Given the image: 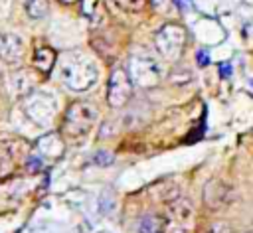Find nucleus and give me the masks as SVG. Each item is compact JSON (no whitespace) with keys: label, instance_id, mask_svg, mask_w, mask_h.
<instances>
[{"label":"nucleus","instance_id":"obj_7","mask_svg":"<svg viewBox=\"0 0 253 233\" xmlns=\"http://www.w3.org/2000/svg\"><path fill=\"white\" fill-rule=\"evenodd\" d=\"M132 79L128 75L126 69L123 67H115L109 75V83H107V103L113 109H121L125 107L130 97H132Z\"/></svg>","mask_w":253,"mask_h":233},{"label":"nucleus","instance_id":"obj_9","mask_svg":"<svg viewBox=\"0 0 253 233\" xmlns=\"http://www.w3.org/2000/svg\"><path fill=\"white\" fill-rule=\"evenodd\" d=\"M24 59V41L16 34H0V61L6 67H18Z\"/></svg>","mask_w":253,"mask_h":233},{"label":"nucleus","instance_id":"obj_13","mask_svg":"<svg viewBox=\"0 0 253 233\" xmlns=\"http://www.w3.org/2000/svg\"><path fill=\"white\" fill-rule=\"evenodd\" d=\"M65 150V144H63V138L61 134H45L38 140V154L40 156H45V158H57L61 156V152Z\"/></svg>","mask_w":253,"mask_h":233},{"label":"nucleus","instance_id":"obj_3","mask_svg":"<svg viewBox=\"0 0 253 233\" xmlns=\"http://www.w3.org/2000/svg\"><path fill=\"white\" fill-rule=\"evenodd\" d=\"M128 75L134 85L142 89H150L162 81V65L150 53L138 51L132 53L128 59Z\"/></svg>","mask_w":253,"mask_h":233},{"label":"nucleus","instance_id":"obj_4","mask_svg":"<svg viewBox=\"0 0 253 233\" xmlns=\"http://www.w3.org/2000/svg\"><path fill=\"white\" fill-rule=\"evenodd\" d=\"M194 227V205L188 197L174 195L166 201L164 233H190Z\"/></svg>","mask_w":253,"mask_h":233},{"label":"nucleus","instance_id":"obj_10","mask_svg":"<svg viewBox=\"0 0 253 233\" xmlns=\"http://www.w3.org/2000/svg\"><path fill=\"white\" fill-rule=\"evenodd\" d=\"M36 83L38 77L32 69H18L8 77V87L16 97H26L32 91H36Z\"/></svg>","mask_w":253,"mask_h":233},{"label":"nucleus","instance_id":"obj_11","mask_svg":"<svg viewBox=\"0 0 253 233\" xmlns=\"http://www.w3.org/2000/svg\"><path fill=\"white\" fill-rule=\"evenodd\" d=\"M55 51L49 47V45H36L34 49V57H32V63L36 67L38 73L42 75H49L53 65H55Z\"/></svg>","mask_w":253,"mask_h":233},{"label":"nucleus","instance_id":"obj_6","mask_svg":"<svg viewBox=\"0 0 253 233\" xmlns=\"http://www.w3.org/2000/svg\"><path fill=\"white\" fill-rule=\"evenodd\" d=\"M186 45V30L180 24H164L154 34V47L160 57L168 61H178Z\"/></svg>","mask_w":253,"mask_h":233},{"label":"nucleus","instance_id":"obj_14","mask_svg":"<svg viewBox=\"0 0 253 233\" xmlns=\"http://www.w3.org/2000/svg\"><path fill=\"white\" fill-rule=\"evenodd\" d=\"M138 233H164V215L146 213L138 221Z\"/></svg>","mask_w":253,"mask_h":233},{"label":"nucleus","instance_id":"obj_17","mask_svg":"<svg viewBox=\"0 0 253 233\" xmlns=\"http://www.w3.org/2000/svg\"><path fill=\"white\" fill-rule=\"evenodd\" d=\"M123 12H128V14H136L140 10H144L146 6V0H113Z\"/></svg>","mask_w":253,"mask_h":233},{"label":"nucleus","instance_id":"obj_20","mask_svg":"<svg viewBox=\"0 0 253 233\" xmlns=\"http://www.w3.org/2000/svg\"><path fill=\"white\" fill-rule=\"evenodd\" d=\"M57 2H61V4H73V2H79V0H57Z\"/></svg>","mask_w":253,"mask_h":233},{"label":"nucleus","instance_id":"obj_2","mask_svg":"<svg viewBox=\"0 0 253 233\" xmlns=\"http://www.w3.org/2000/svg\"><path fill=\"white\" fill-rule=\"evenodd\" d=\"M97 107L89 101H73L63 113L61 136L71 142H81L97 122Z\"/></svg>","mask_w":253,"mask_h":233},{"label":"nucleus","instance_id":"obj_1","mask_svg":"<svg viewBox=\"0 0 253 233\" xmlns=\"http://www.w3.org/2000/svg\"><path fill=\"white\" fill-rule=\"evenodd\" d=\"M57 75L67 89L75 93H83V91H89L97 83L99 69L87 53L73 49V51H65L59 55Z\"/></svg>","mask_w":253,"mask_h":233},{"label":"nucleus","instance_id":"obj_12","mask_svg":"<svg viewBox=\"0 0 253 233\" xmlns=\"http://www.w3.org/2000/svg\"><path fill=\"white\" fill-rule=\"evenodd\" d=\"M18 162V150L16 142L12 140H0V178H6L14 172Z\"/></svg>","mask_w":253,"mask_h":233},{"label":"nucleus","instance_id":"obj_16","mask_svg":"<svg viewBox=\"0 0 253 233\" xmlns=\"http://www.w3.org/2000/svg\"><path fill=\"white\" fill-rule=\"evenodd\" d=\"M81 14H83V18H87L91 24L99 22L101 16H103L101 2H99V0H81Z\"/></svg>","mask_w":253,"mask_h":233},{"label":"nucleus","instance_id":"obj_18","mask_svg":"<svg viewBox=\"0 0 253 233\" xmlns=\"http://www.w3.org/2000/svg\"><path fill=\"white\" fill-rule=\"evenodd\" d=\"M93 164H97V166H109V164H113V154L109 150H99L93 156Z\"/></svg>","mask_w":253,"mask_h":233},{"label":"nucleus","instance_id":"obj_5","mask_svg":"<svg viewBox=\"0 0 253 233\" xmlns=\"http://www.w3.org/2000/svg\"><path fill=\"white\" fill-rule=\"evenodd\" d=\"M22 109H24V115L34 124L43 126V124H49L53 120L55 111H57V101L51 93L36 89L22 99Z\"/></svg>","mask_w":253,"mask_h":233},{"label":"nucleus","instance_id":"obj_8","mask_svg":"<svg viewBox=\"0 0 253 233\" xmlns=\"http://www.w3.org/2000/svg\"><path fill=\"white\" fill-rule=\"evenodd\" d=\"M204 203L210 209H221L231 203V188L223 180H208L204 186Z\"/></svg>","mask_w":253,"mask_h":233},{"label":"nucleus","instance_id":"obj_19","mask_svg":"<svg viewBox=\"0 0 253 233\" xmlns=\"http://www.w3.org/2000/svg\"><path fill=\"white\" fill-rule=\"evenodd\" d=\"M208 233H233V229H231L227 223L217 221V223H213V225L210 227V231H208Z\"/></svg>","mask_w":253,"mask_h":233},{"label":"nucleus","instance_id":"obj_15","mask_svg":"<svg viewBox=\"0 0 253 233\" xmlns=\"http://www.w3.org/2000/svg\"><path fill=\"white\" fill-rule=\"evenodd\" d=\"M24 10H26L28 18L42 20L49 12V2L47 0H24Z\"/></svg>","mask_w":253,"mask_h":233}]
</instances>
